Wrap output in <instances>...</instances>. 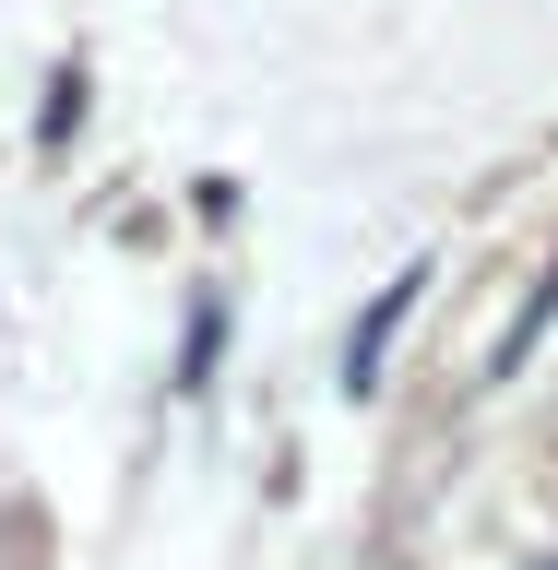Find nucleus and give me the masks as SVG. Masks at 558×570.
<instances>
[{"mask_svg": "<svg viewBox=\"0 0 558 570\" xmlns=\"http://www.w3.org/2000/svg\"><path fill=\"white\" fill-rule=\"evenodd\" d=\"M417 285H428V274H392V285H381V309L356 321V345H345V381H356V392L381 381V345L404 333V309H417Z\"/></svg>", "mask_w": 558, "mask_h": 570, "instance_id": "1", "label": "nucleus"}]
</instances>
